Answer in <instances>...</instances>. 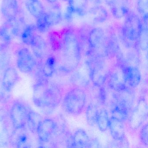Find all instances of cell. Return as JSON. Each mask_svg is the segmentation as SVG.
Masks as SVG:
<instances>
[{"instance_id":"cell-31","label":"cell","mask_w":148,"mask_h":148,"mask_svg":"<svg viewBox=\"0 0 148 148\" xmlns=\"http://www.w3.org/2000/svg\"><path fill=\"white\" fill-rule=\"evenodd\" d=\"M36 26L37 31L41 34L45 33L50 29V27L46 12L37 18Z\"/></svg>"},{"instance_id":"cell-19","label":"cell","mask_w":148,"mask_h":148,"mask_svg":"<svg viewBox=\"0 0 148 148\" xmlns=\"http://www.w3.org/2000/svg\"><path fill=\"white\" fill-rule=\"evenodd\" d=\"M19 77L17 70L14 67L10 66L5 70L2 78V86L7 92H10L13 89L18 81Z\"/></svg>"},{"instance_id":"cell-22","label":"cell","mask_w":148,"mask_h":148,"mask_svg":"<svg viewBox=\"0 0 148 148\" xmlns=\"http://www.w3.org/2000/svg\"><path fill=\"white\" fill-rule=\"evenodd\" d=\"M6 115L0 110V146H5L10 143L11 134L9 130V124Z\"/></svg>"},{"instance_id":"cell-4","label":"cell","mask_w":148,"mask_h":148,"mask_svg":"<svg viewBox=\"0 0 148 148\" xmlns=\"http://www.w3.org/2000/svg\"><path fill=\"white\" fill-rule=\"evenodd\" d=\"M106 58L95 54L88 57L86 61L90 70L91 81L97 86H103L106 83L110 67L106 63Z\"/></svg>"},{"instance_id":"cell-12","label":"cell","mask_w":148,"mask_h":148,"mask_svg":"<svg viewBox=\"0 0 148 148\" xmlns=\"http://www.w3.org/2000/svg\"><path fill=\"white\" fill-rule=\"evenodd\" d=\"M108 4L112 14L116 19L125 17L130 12L131 0H110Z\"/></svg>"},{"instance_id":"cell-2","label":"cell","mask_w":148,"mask_h":148,"mask_svg":"<svg viewBox=\"0 0 148 148\" xmlns=\"http://www.w3.org/2000/svg\"><path fill=\"white\" fill-rule=\"evenodd\" d=\"M62 97L60 87L47 79L39 80L34 86V103L45 111H51L55 109L61 102Z\"/></svg>"},{"instance_id":"cell-36","label":"cell","mask_w":148,"mask_h":148,"mask_svg":"<svg viewBox=\"0 0 148 148\" xmlns=\"http://www.w3.org/2000/svg\"><path fill=\"white\" fill-rule=\"evenodd\" d=\"M46 1L50 4H54L57 3L58 0H46Z\"/></svg>"},{"instance_id":"cell-9","label":"cell","mask_w":148,"mask_h":148,"mask_svg":"<svg viewBox=\"0 0 148 148\" xmlns=\"http://www.w3.org/2000/svg\"><path fill=\"white\" fill-rule=\"evenodd\" d=\"M148 116V107L145 99H140L135 110L131 114L129 120L130 127L132 130L138 129L143 123Z\"/></svg>"},{"instance_id":"cell-33","label":"cell","mask_w":148,"mask_h":148,"mask_svg":"<svg viewBox=\"0 0 148 148\" xmlns=\"http://www.w3.org/2000/svg\"><path fill=\"white\" fill-rule=\"evenodd\" d=\"M136 8L138 13L143 18L148 16V0H137Z\"/></svg>"},{"instance_id":"cell-14","label":"cell","mask_w":148,"mask_h":148,"mask_svg":"<svg viewBox=\"0 0 148 148\" xmlns=\"http://www.w3.org/2000/svg\"><path fill=\"white\" fill-rule=\"evenodd\" d=\"M0 11L6 21H11L18 17L19 12L18 0H2Z\"/></svg>"},{"instance_id":"cell-15","label":"cell","mask_w":148,"mask_h":148,"mask_svg":"<svg viewBox=\"0 0 148 148\" xmlns=\"http://www.w3.org/2000/svg\"><path fill=\"white\" fill-rule=\"evenodd\" d=\"M34 56L42 60L47 57L49 52L48 44L43 37L36 34L30 45Z\"/></svg>"},{"instance_id":"cell-29","label":"cell","mask_w":148,"mask_h":148,"mask_svg":"<svg viewBox=\"0 0 148 148\" xmlns=\"http://www.w3.org/2000/svg\"><path fill=\"white\" fill-rule=\"evenodd\" d=\"M36 31L37 28L34 25H29L26 26L21 35L23 43L27 45L30 46L34 37L36 34L35 33Z\"/></svg>"},{"instance_id":"cell-28","label":"cell","mask_w":148,"mask_h":148,"mask_svg":"<svg viewBox=\"0 0 148 148\" xmlns=\"http://www.w3.org/2000/svg\"><path fill=\"white\" fill-rule=\"evenodd\" d=\"M56 58L53 55L47 57L42 68L43 74L47 77H51L56 71Z\"/></svg>"},{"instance_id":"cell-21","label":"cell","mask_w":148,"mask_h":148,"mask_svg":"<svg viewBox=\"0 0 148 148\" xmlns=\"http://www.w3.org/2000/svg\"><path fill=\"white\" fill-rule=\"evenodd\" d=\"M71 147H91L92 142L86 132L83 129L77 130L72 136Z\"/></svg>"},{"instance_id":"cell-26","label":"cell","mask_w":148,"mask_h":148,"mask_svg":"<svg viewBox=\"0 0 148 148\" xmlns=\"http://www.w3.org/2000/svg\"><path fill=\"white\" fill-rule=\"evenodd\" d=\"M42 120L43 117L39 113L34 111H29L27 114L26 124L30 131L36 133Z\"/></svg>"},{"instance_id":"cell-27","label":"cell","mask_w":148,"mask_h":148,"mask_svg":"<svg viewBox=\"0 0 148 148\" xmlns=\"http://www.w3.org/2000/svg\"><path fill=\"white\" fill-rule=\"evenodd\" d=\"M99 111L97 104L95 102H92L88 105L86 109V120L88 124L91 126L97 125Z\"/></svg>"},{"instance_id":"cell-3","label":"cell","mask_w":148,"mask_h":148,"mask_svg":"<svg viewBox=\"0 0 148 148\" xmlns=\"http://www.w3.org/2000/svg\"><path fill=\"white\" fill-rule=\"evenodd\" d=\"M86 95L83 88L74 86L65 95L62 106L68 114L77 115L81 113L85 106Z\"/></svg>"},{"instance_id":"cell-11","label":"cell","mask_w":148,"mask_h":148,"mask_svg":"<svg viewBox=\"0 0 148 148\" xmlns=\"http://www.w3.org/2000/svg\"><path fill=\"white\" fill-rule=\"evenodd\" d=\"M58 125L54 120L47 118L43 119L38 127L36 133L42 143H48L56 133Z\"/></svg>"},{"instance_id":"cell-10","label":"cell","mask_w":148,"mask_h":148,"mask_svg":"<svg viewBox=\"0 0 148 148\" xmlns=\"http://www.w3.org/2000/svg\"><path fill=\"white\" fill-rule=\"evenodd\" d=\"M72 73L71 82L74 86L83 88L88 86L91 79L89 66L86 62L82 66L79 65Z\"/></svg>"},{"instance_id":"cell-13","label":"cell","mask_w":148,"mask_h":148,"mask_svg":"<svg viewBox=\"0 0 148 148\" xmlns=\"http://www.w3.org/2000/svg\"><path fill=\"white\" fill-rule=\"evenodd\" d=\"M120 65L127 86L130 88H136L141 82V74L139 69L137 66Z\"/></svg>"},{"instance_id":"cell-18","label":"cell","mask_w":148,"mask_h":148,"mask_svg":"<svg viewBox=\"0 0 148 148\" xmlns=\"http://www.w3.org/2000/svg\"><path fill=\"white\" fill-rule=\"evenodd\" d=\"M108 128L114 140L122 142L125 138V131L123 122L111 117L109 119Z\"/></svg>"},{"instance_id":"cell-34","label":"cell","mask_w":148,"mask_h":148,"mask_svg":"<svg viewBox=\"0 0 148 148\" xmlns=\"http://www.w3.org/2000/svg\"><path fill=\"white\" fill-rule=\"evenodd\" d=\"M148 124L146 123L141 127L139 133L140 141L145 146L148 145Z\"/></svg>"},{"instance_id":"cell-30","label":"cell","mask_w":148,"mask_h":148,"mask_svg":"<svg viewBox=\"0 0 148 148\" xmlns=\"http://www.w3.org/2000/svg\"><path fill=\"white\" fill-rule=\"evenodd\" d=\"M109 120L108 112L106 108L103 107L99 111L97 124L101 131L105 132L107 130L109 125Z\"/></svg>"},{"instance_id":"cell-32","label":"cell","mask_w":148,"mask_h":148,"mask_svg":"<svg viewBox=\"0 0 148 148\" xmlns=\"http://www.w3.org/2000/svg\"><path fill=\"white\" fill-rule=\"evenodd\" d=\"M148 23L143 22V27L142 32L138 40L139 48L143 51L148 48Z\"/></svg>"},{"instance_id":"cell-35","label":"cell","mask_w":148,"mask_h":148,"mask_svg":"<svg viewBox=\"0 0 148 148\" xmlns=\"http://www.w3.org/2000/svg\"><path fill=\"white\" fill-rule=\"evenodd\" d=\"M6 92H7L3 86L2 82L0 81V102L3 101L5 98Z\"/></svg>"},{"instance_id":"cell-16","label":"cell","mask_w":148,"mask_h":148,"mask_svg":"<svg viewBox=\"0 0 148 148\" xmlns=\"http://www.w3.org/2000/svg\"><path fill=\"white\" fill-rule=\"evenodd\" d=\"M86 14L90 20L95 24L106 22L109 19V14L105 8L101 5H96L91 8Z\"/></svg>"},{"instance_id":"cell-20","label":"cell","mask_w":148,"mask_h":148,"mask_svg":"<svg viewBox=\"0 0 148 148\" xmlns=\"http://www.w3.org/2000/svg\"><path fill=\"white\" fill-rule=\"evenodd\" d=\"M28 136L25 127L14 129L10 137V143L18 148L29 147Z\"/></svg>"},{"instance_id":"cell-8","label":"cell","mask_w":148,"mask_h":148,"mask_svg":"<svg viewBox=\"0 0 148 148\" xmlns=\"http://www.w3.org/2000/svg\"><path fill=\"white\" fill-rule=\"evenodd\" d=\"M36 60L29 49L21 48L18 53L17 65L21 72L27 73L32 72L36 65Z\"/></svg>"},{"instance_id":"cell-24","label":"cell","mask_w":148,"mask_h":148,"mask_svg":"<svg viewBox=\"0 0 148 148\" xmlns=\"http://www.w3.org/2000/svg\"><path fill=\"white\" fill-rule=\"evenodd\" d=\"M52 5L49 10L46 12L48 23L51 27L58 25L62 19V12L60 6L57 3Z\"/></svg>"},{"instance_id":"cell-37","label":"cell","mask_w":148,"mask_h":148,"mask_svg":"<svg viewBox=\"0 0 148 148\" xmlns=\"http://www.w3.org/2000/svg\"><path fill=\"white\" fill-rule=\"evenodd\" d=\"M62 1H68V0H61Z\"/></svg>"},{"instance_id":"cell-23","label":"cell","mask_w":148,"mask_h":148,"mask_svg":"<svg viewBox=\"0 0 148 148\" xmlns=\"http://www.w3.org/2000/svg\"><path fill=\"white\" fill-rule=\"evenodd\" d=\"M25 6L29 13L37 19L45 12V8L40 0H25Z\"/></svg>"},{"instance_id":"cell-17","label":"cell","mask_w":148,"mask_h":148,"mask_svg":"<svg viewBox=\"0 0 148 148\" xmlns=\"http://www.w3.org/2000/svg\"><path fill=\"white\" fill-rule=\"evenodd\" d=\"M18 37L13 20L6 21L0 26V40L5 45L10 44L14 38Z\"/></svg>"},{"instance_id":"cell-5","label":"cell","mask_w":148,"mask_h":148,"mask_svg":"<svg viewBox=\"0 0 148 148\" xmlns=\"http://www.w3.org/2000/svg\"><path fill=\"white\" fill-rule=\"evenodd\" d=\"M143 27V21L137 14L130 11L125 16L121 33L127 40L138 44Z\"/></svg>"},{"instance_id":"cell-25","label":"cell","mask_w":148,"mask_h":148,"mask_svg":"<svg viewBox=\"0 0 148 148\" xmlns=\"http://www.w3.org/2000/svg\"><path fill=\"white\" fill-rule=\"evenodd\" d=\"M68 8L74 14L84 16L87 13L89 0H68Z\"/></svg>"},{"instance_id":"cell-1","label":"cell","mask_w":148,"mask_h":148,"mask_svg":"<svg viewBox=\"0 0 148 148\" xmlns=\"http://www.w3.org/2000/svg\"><path fill=\"white\" fill-rule=\"evenodd\" d=\"M61 56L56 69L63 74L72 73L80 64L82 58L78 34L73 30L66 31L61 40Z\"/></svg>"},{"instance_id":"cell-6","label":"cell","mask_w":148,"mask_h":148,"mask_svg":"<svg viewBox=\"0 0 148 148\" xmlns=\"http://www.w3.org/2000/svg\"><path fill=\"white\" fill-rule=\"evenodd\" d=\"M106 83L108 88L115 91H122L130 88L125 82L122 66L118 63L110 68Z\"/></svg>"},{"instance_id":"cell-7","label":"cell","mask_w":148,"mask_h":148,"mask_svg":"<svg viewBox=\"0 0 148 148\" xmlns=\"http://www.w3.org/2000/svg\"><path fill=\"white\" fill-rule=\"evenodd\" d=\"M28 110L21 102L14 103L10 110V119L14 129L24 128L26 124Z\"/></svg>"}]
</instances>
